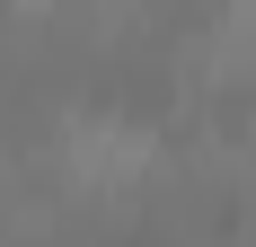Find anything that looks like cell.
I'll return each instance as SVG.
<instances>
[{
  "label": "cell",
  "instance_id": "1",
  "mask_svg": "<svg viewBox=\"0 0 256 247\" xmlns=\"http://www.w3.org/2000/svg\"><path fill=\"white\" fill-rule=\"evenodd\" d=\"M26 9H44V0H26Z\"/></svg>",
  "mask_w": 256,
  "mask_h": 247
}]
</instances>
